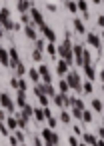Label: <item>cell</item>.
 Returning <instances> with one entry per match:
<instances>
[{"mask_svg": "<svg viewBox=\"0 0 104 146\" xmlns=\"http://www.w3.org/2000/svg\"><path fill=\"white\" fill-rule=\"evenodd\" d=\"M42 136H44V140H46V142L58 144V134H56V132H52V128H46V130H42Z\"/></svg>", "mask_w": 104, "mask_h": 146, "instance_id": "1", "label": "cell"}, {"mask_svg": "<svg viewBox=\"0 0 104 146\" xmlns=\"http://www.w3.org/2000/svg\"><path fill=\"white\" fill-rule=\"evenodd\" d=\"M0 104H2V108H6V110H12V108H14L12 102H10V96H6V94L0 96Z\"/></svg>", "mask_w": 104, "mask_h": 146, "instance_id": "2", "label": "cell"}, {"mask_svg": "<svg viewBox=\"0 0 104 146\" xmlns=\"http://www.w3.org/2000/svg\"><path fill=\"white\" fill-rule=\"evenodd\" d=\"M60 54H62L64 58H70V44H68V40H66V44L60 48Z\"/></svg>", "mask_w": 104, "mask_h": 146, "instance_id": "3", "label": "cell"}, {"mask_svg": "<svg viewBox=\"0 0 104 146\" xmlns=\"http://www.w3.org/2000/svg\"><path fill=\"white\" fill-rule=\"evenodd\" d=\"M32 16H34V22H38L40 26H44V22H42V14H40L38 10H34V12H32Z\"/></svg>", "mask_w": 104, "mask_h": 146, "instance_id": "4", "label": "cell"}, {"mask_svg": "<svg viewBox=\"0 0 104 146\" xmlns=\"http://www.w3.org/2000/svg\"><path fill=\"white\" fill-rule=\"evenodd\" d=\"M42 28H44V32H46V38H48V40H54V38H56L54 30H50V28H46V26H42Z\"/></svg>", "mask_w": 104, "mask_h": 146, "instance_id": "5", "label": "cell"}, {"mask_svg": "<svg viewBox=\"0 0 104 146\" xmlns=\"http://www.w3.org/2000/svg\"><path fill=\"white\" fill-rule=\"evenodd\" d=\"M6 122H8V128H10V130H16V128H18V120H14V118H8Z\"/></svg>", "mask_w": 104, "mask_h": 146, "instance_id": "6", "label": "cell"}, {"mask_svg": "<svg viewBox=\"0 0 104 146\" xmlns=\"http://www.w3.org/2000/svg\"><path fill=\"white\" fill-rule=\"evenodd\" d=\"M84 142L94 146V142H96V136H92V134H84Z\"/></svg>", "mask_w": 104, "mask_h": 146, "instance_id": "7", "label": "cell"}, {"mask_svg": "<svg viewBox=\"0 0 104 146\" xmlns=\"http://www.w3.org/2000/svg\"><path fill=\"white\" fill-rule=\"evenodd\" d=\"M82 120H84V122H92V114H90L88 110H84V112H82Z\"/></svg>", "mask_w": 104, "mask_h": 146, "instance_id": "8", "label": "cell"}, {"mask_svg": "<svg viewBox=\"0 0 104 146\" xmlns=\"http://www.w3.org/2000/svg\"><path fill=\"white\" fill-rule=\"evenodd\" d=\"M0 62H4V66L8 64V58H6V52H4L2 48H0Z\"/></svg>", "mask_w": 104, "mask_h": 146, "instance_id": "9", "label": "cell"}, {"mask_svg": "<svg viewBox=\"0 0 104 146\" xmlns=\"http://www.w3.org/2000/svg\"><path fill=\"white\" fill-rule=\"evenodd\" d=\"M0 132H2L4 136H8V126H6L4 122H0Z\"/></svg>", "mask_w": 104, "mask_h": 146, "instance_id": "10", "label": "cell"}, {"mask_svg": "<svg viewBox=\"0 0 104 146\" xmlns=\"http://www.w3.org/2000/svg\"><path fill=\"white\" fill-rule=\"evenodd\" d=\"M34 116H36V120H44V118H46L42 110H36V112H34Z\"/></svg>", "mask_w": 104, "mask_h": 146, "instance_id": "11", "label": "cell"}, {"mask_svg": "<svg viewBox=\"0 0 104 146\" xmlns=\"http://www.w3.org/2000/svg\"><path fill=\"white\" fill-rule=\"evenodd\" d=\"M76 30H78L80 34H84V26H82V22H80V20H76Z\"/></svg>", "mask_w": 104, "mask_h": 146, "instance_id": "12", "label": "cell"}, {"mask_svg": "<svg viewBox=\"0 0 104 146\" xmlns=\"http://www.w3.org/2000/svg\"><path fill=\"white\" fill-rule=\"evenodd\" d=\"M88 40H90L94 46H100V42H98V38H96V36H92V34H90V36H88Z\"/></svg>", "mask_w": 104, "mask_h": 146, "instance_id": "13", "label": "cell"}, {"mask_svg": "<svg viewBox=\"0 0 104 146\" xmlns=\"http://www.w3.org/2000/svg\"><path fill=\"white\" fill-rule=\"evenodd\" d=\"M58 72H60V74H64V72H66V62H60V66H58Z\"/></svg>", "mask_w": 104, "mask_h": 146, "instance_id": "14", "label": "cell"}, {"mask_svg": "<svg viewBox=\"0 0 104 146\" xmlns=\"http://www.w3.org/2000/svg\"><path fill=\"white\" fill-rule=\"evenodd\" d=\"M92 106H94V110H98V112L102 110V104H100L98 100H94V102H92Z\"/></svg>", "mask_w": 104, "mask_h": 146, "instance_id": "15", "label": "cell"}, {"mask_svg": "<svg viewBox=\"0 0 104 146\" xmlns=\"http://www.w3.org/2000/svg\"><path fill=\"white\" fill-rule=\"evenodd\" d=\"M30 78H32V80H36V82H38V72H36V70H30Z\"/></svg>", "mask_w": 104, "mask_h": 146, "instance_id": "16", "label": "cell"}, {"mask_svg": "<svg viewBox=\"0 0 104 146\" xmlns=\"http://www.w3.org/2000/svg\"><path fill=\"white\" fill-rule=\"evenodd\" d=\"M60 118H62V122H70V114H68V112H64Z\"/></svg>", "mask_w": 104, "mask_h": 146, "instance_id": "17", "label": "cell"}, {"mask_svg": "<svg viewBox=\"0 0 104 146\" xmlns=\"http://www.w3.org/2000/svg\"><path fill=\"white\" fill-rule=\"evenodd\" d=\"M48 126H50V128H54V126H56V120H54L52 116H48Z\"/></svg>", "mask_w": 104, "mask_h": 146, "instance_id": "18", "label": "cell"}, {"mask_svg": "<svg viewBox=\"0 0 104 146\" xmlns=\"http://www.w3.org/2000/svg\"><path fill=\"white\" fill-rule=\"evenodd\" d=\"M16 138H18V142H24V134H22V132H20V130H18V132H16Z\"/></svg>", "mask_w": 104, "mask_h": 146, "instance_id": "19", "label": "cell"}, {"mask_svg": "<svg viewBox=\"0 0 104 146\" xmlns=\"http://www.w3.org/2000/svg\"><path fill=\"white\" fill-rule=\"evenodd\" d=\"M10 144H12V146H18V138H16V136H10Z\"/></svg>", "mask_w": 104, "mask_h": 146, "instance_id": "20", "label": "cell"}, {"mask_svg": "<svg viewBox=\"0 0 104 146\" xmlns=\"http://www.w3.org/2000/svg\"><path fill=\"white\" fill-rule=\"evenodd\" d=\"M78 8H80V10H84V12H86V2H84V0H82V2H80V4H78Z\"/></svg>", "mask_w": 104, "mask_h": 146, "instance_id": "21", "label": "cell"}, {"mask_svg": "<svg viewBox=\"0 0 104 146\" xmlns=\"http://www.w3.org/2000/svg\"><path fill=\"white\" fill-rule=\"evenodd\" d=\"M26 32H28V36H30V38H36V34H34V30H32V28H28Z\"/></svg>", "mask_w": 104, "mask_h": 146, "instance_id": "22", "label": "cell"}, {"mask_svg": "<svg viewBox=\"0 0 104 146\" xmlns=\"http://www.w3.org/2000/svg\"><path fill=\"white\" fill-rule=\"evenodd\" d=\"M70 146H78V140L76 138H70Z\"/></svg>", "mask_w": 104, "mask_h": 146, "instance_id": "23", "label": "cell"}, {"mask_svg": "<svg viewBox=\"0 0 104 146\" xmlns=\"http://www.w3.org/2000/svg\"><path fill=\"white\" fill-rule=\"evenodd\" d=\"M94 146H104V140H102V138H100V140H96V142H94Z\"/></svg>", "mask_w": 104, "mask_h": 146, "instance_id": "24", "label": "cell"}, {"mask_svg": "<svg viewBox=\"0 0 104 146\" xmlns=\"http://www.w3.org/2000/svg\"><path fill=\"white\" fill-rule=\"evenodd\" d=\"M4 118H6V114H4V110H0V122H4Z\"/></svg>", "mask_w": 104, "mask_h": 146, "instance_id": "25", "label": "cell"}, {"mask_svg": "<svg viewBox=\"0 0 104 146\" xmlns=\"http://www.w3.org/2000/svg\"><path fill=\"white\" fill-rule=\"evenodd\" d=\"M98 24H100V26H104V16H100V18H98Z\"/></svg>", "mask_w": 104, "mask_h": 146, "instance_id": "26", "label": "cell"}, {"mask_svg": "<svg viewBox=\"0 0 104 146\" xmlns=\"http://www.w3.org/2000/svg\"><path fill=\"white\" fill-rule=\"evenodd\" d=\"M98 136H100V138H104V128H100V130H98Z\"/></svg>", "mask_w": 104, "mask_h": 146, "instance_id": "27", "label": "cell"}, {"mask_svg": "<svg viewBox=\"0 0 104 146\" xmlns=\"http://www.w3.org/2000/svg\"><path fill=\"white\" fill-rule=\"evenodd\" d=\"M34 146H42V142H40V140L36 138V140H34Z\"/></svg>", "mask_w": 104, "mask_h": 146, "instance_id": "28", "label": "cell"}, {"mask_svg": "<svg viewBox=\"0 0 104 146\" xmlns=\"http://www.w3.org/2000/svg\"><path fill=\"white\" fill-rule=\"evenodd\" d=\"M94 2H96V4H100V0H94Z\"/></svg>", "mask_w": 104, "mask_h": 146, "instance_id": "29", "label": "cell"}, {"mask_svg": "<svg viewBox=\"0 0 104 146\" xmlns=\"http://www.w3.org/2000/svg\"><path fill=\"white\" fill-rule=\"evenodd\" d=\"M78 146H86V144H78Z\"/></svg>", "mask_w": 104, "mask_h": 146, "instance_id": "30", "label": "cell"}, {"mask_svg": "<svg viewBox=\"0 0 104 146\" xmlns=\"http://www.w3.org/2000/svg\"><path fill=\"white\" fill-rule=\"evenodd\" d=\"M0 36H2V30H0Z\"/></svg>", "mask_w": 104, "mask_h": 146, "instance_id": "31", "label": "cell"}]
</instances>
